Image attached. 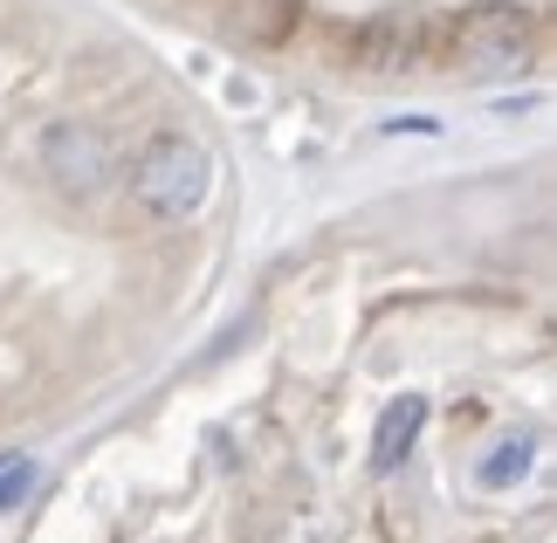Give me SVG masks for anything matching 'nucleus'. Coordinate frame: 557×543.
Here are the masks:
<instances>
[{
  "instance_id": "f257e3e1",
  "label": "nucleus",
  "mask_w": 557,
  "mask_h": 543,
  "mask_svg": "<svg viewBox=\"0 0 557 543\" xmlns=\"http://www.w3.org/2000/svg\"><path fill=\"white\" fill-rule=\"evenodd\" d=\"M124 186H132V200L152 213V221H193L213 193V151L186 132H159L124 165Z\"/></svg>"
},
{
  "instance_id": "423d86ee",
  "label": "nucleus",
  "mask_w": 557,
  "mask_h": 543,
  "mask_svg": "<svg viewBox=\"0 0 557 543\" xmlns=\"http://www.w3.org/2000/svg\"><path fill=\"white\" fill-rule=\"evenodd\" d=\"M426 393H399L393 406L379 412V433H372V474H399L406 468V454L420 447V433H426Z\"/></svg>"
},
{
  "instance_id": "f03ea898",
  "label": "nucleus",
  "mask_w": 557,
  "mask_h": 543,
  "mask_svg": "<svg viewBox=\"0 0 557 543\" xmlns=\"http://www.w3.org/2000/svg\"><path fill=\"white\" fill-rule=\"evenodd\" d=\"M28 145H35V180L70 193V200H103V193L117 186V151H111V138H103L97 124L49 118V124L28 132Z\"/></svg>"
},
{
  "instance_id": "7ed1b4c3",
  "label": "nucleus",
  "mask_w": 557,
  "mask_h": 543,
  "mask_svg": "<svg viewBox=\"0 0 557 543\" xmlns=\"http://www.w3.org/2000/svg\"><path fill=\"white\" fill-rule=\"evenodd\" d=\"M530 49H537V21L523 8H503V0L455 14V28H447V55L475 76H523Z\"/></svg>"
},
{
  "instance_id": "20e7f679",
  "label": "nucleus",
  "mask_w": 557,
  "mask_h": 543,
  "mask_svg": "<svg viewBox=\"0 0 557 543\" xmlns=\"http://www.w3.org/2000/svg\"><path fill=\"white\" fill-rule=\"evenodd\" d=\"M434 41H447V35H434L426 14H379L351 35V55L366 62V70H413V62H426Z\"/></svg>"
},
{
  "instance_id": "39448f33",
  "label": "nucleus",
  "mask_w": 557,
  "mask_h": 543,
  "mask_svg": "<svg viewBox=\"0 0 557 543\" xmlns=\"http://www.w3.org/2000/svg\"><path fill=\"white\" fill-rule=\"evenodd\" d=\"M213 14L242 49H283L296 28V0H213Z\"/></svg>"
},
{
  "instance_id": "1a4fd4ad",
  "label": "nucleus",
  "mask_w": 557,
  "mask_h": 543,
  "mask_svg": "<svg viewBox=\"0 0 557 543\" xmlns=\"http://www.w3.org/2000/svg\"><path fill=\"white\" fill-rule=\"evenodd\" d=\"M413 132L441 138V118H393V124H385V138H413Z\"/></svg>"
},
{
  "instance_id": "0eeeda50",
  "label": "nucleus",
  "mask_w": 557,
  "mask_h": 543,
  "mask_svg": "<svg viewBox=\"0 0 557 543\" xmlns=\"http://www.w3.org/2000/svg\"><path fill=\"white\" fill-rule=\"evenodd\" d=\"M530 461H537V441H530V433H509V441L482 461V489H517L530 474Z\"/></svg>"
},
{
  "instance_id": "6e6552de",
  "label": "nucleus",
  "mask_w": 557,
  "mask_h": 543,
  "mask_svg": "<svg viewBox=\"0 0 557 543\" xmlns=\"http://www.w3.org/2000/svg\"><path fill=\"white\" fill-rule=\"evenodd\" d=\"M28 489H35V461L28 454H0V516L28 503Z\"/></svg>"
}]
</instances>
